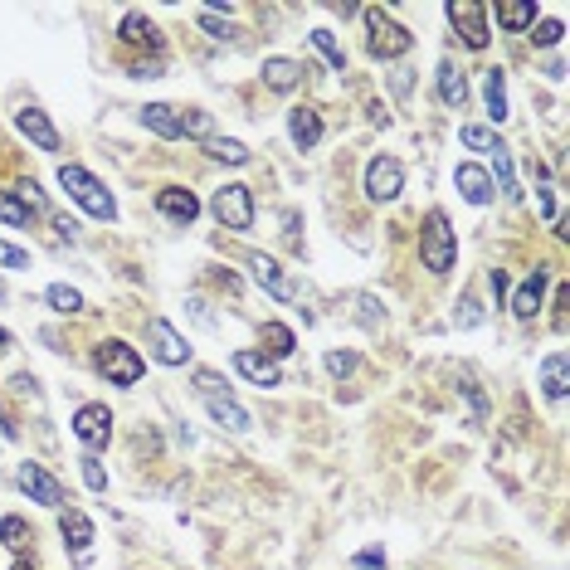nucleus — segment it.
<instances>
[{
  "instance_id": "39448f33",
  "label": "nucleus",
  "mask_w": 570,
  "mask_h": 570,
  "mask_svg": "<svg viewBox=\"0 0 570 570\" xmlns=\"http://www.w3.org/2000/svg\"><path fill=\"white\" fill-rule=\"evenodd\" d=\"M93 366L103 371V376L113 380V385H137V380L147 376V361L137 356V346H127V342H103L98 351H93Z\"/></svg>"
},
{
  "instance_id": "20e7f679",
  "label": "nucleus",
  "mask_w": 570,
  "mask_h": 570,
  "mask_svg": "<svg viewBox=\"0 0 570 570\" xmlns=\"http://www.w3.org/2000/svg\"><path fill=\"white\" fill-rule=\"evenodd\" d=\"M366 30H371V54H376V59H400V54H410V44H415V35H410L405 25H395V15H390L385 5H371V10H366Z\"/></svg>"
},
{
  "instance_id": "aec40b11",
  "label": "nucleus",
  "mask_w": 570,
  "mask_h": 570,
  "mask_svg": "<svg viewBox=\"0 0 570 570\" xmlns=\"http://www.w3.org/2000/svg\"><path fill=\"white\" fill-rule=\"evenodd\" d=\"M288 137H293L303 152H312V147L322 142V117H317V108H293V113H288Z\"/></svg>"
},
{
  "instance_id": "412c9836",
  "label": "nucleus",
  "mask_w": 570,
  "mask_h": 570,
  "mask_svg": "<svg viewBox=\"0 0 570 570\" xmlns=\"http://www.w3.org/2000/svg\"><path fill=\"white\" fill-rule=\"evenodd\" d=\"M303 78H307V69L298 59H264V83L273 93H293Z\"/></svg>"
},
{
  "instance_id": "a211bd4d",
  "label": "nucleus",
  "mask_w": 570,
  "mask_h": 570,
  "mask_svg": "<svg viewBox=\"0 0 570 570\" xmlns=\"http://www.w3.org/2000/svg\"><path fill=\"white\" fill-rule=\"evenodd\" d=\"M117 39H122V44H132V49H161V35H156V25L142 15V10H127V15H122Z\"/></svg>"
},
{
  "instance_id": "a878e982",
  "label": "nucleus",
  "mask_w": 570,
  "mask_h": 570,
  "mask_svg": "<svg viewBox=\"0 0 570 570\" xmlns=\"http://www.w3.org/2000/svg\"><path fill=\"white\" fill-rule=\"evenodd\" d=\"M483 98H488V117L502 122V117H507V78H502V69H488V78H483Z\"/></svg>"
},
{
  "instance_id": "1a4fd4ad",
  "label": "nucleus",
  "mask_w": 570,
  "mask_h": 570,
  "mask_svg": "<svg viewBox=\"0 0 570 570\" xmlns=\"http://www.w3.org/2000/svg\"><path fill=\"white\" fill-rule=\"evenodd\" d=\"M405 190V166L395 161V156H376L371 166H366V195L385 205V200H395Z\"/></svg>"
},
{
  "instance_id": "0eeeda50",
  "label": "nucleus",
  "mask_w": 570,
  "mask_h": 570,
  "mask_svg": "<svg viewBox=\"0 0 570 570\" xmlns=\"http://www.w3.org/2000/svg\"><path fill=\"white\" fill-rule=\"evenodd\" d=\"M444 15H449V25L463 35L468 49H488V5H478V0H449Z\"/></svg>"
},
{
  "instance_id": "49530a36",
  "label": "nucleus",
  "mask_w": 570,
  "mask_h": 570,
  "mask_svg": "<svg viewBox=\"0 0 570 570\" xmlns=\"http://www.w3.org/2000/svg\"><path fill=\"white\" fill-rule=\"evenodd\" d=\"M54 229H59L64 239H74V234H78V225H74V220H69V215H59V220H54Z\"/></svg>"
},
{
  "instance_id": "c85d7f7f",
  "label": "nucleus",
  "mask_w": 570,
  "mask_h": 570,
  "mask_svg": "<svg viewBox=\"0 0 570 570\" xmlns=\"http://www.w3.org/2000/svg\"><path fill=\"white\" fill-rule=\"evenodd\" d=\"M44 303L54 307V312H64V317H69V312H83V293H78V288H69V283H54V288L44 293Z\"/></svg>"
},
{
  "instance_id": "6ab92c4d",
  "label": "nucleus",
  "mask_w": 570,
  "mask_h": 570,
  "mask_svg": "<svg viewBox=\"0 0 570 570\" xmlns=\"http://www.w3.org/2000/svg\"><path fill=\"white\" fill-rule=\"evenodd\" d=\"M142 127L156 132L161 142H176V137H181V108H171V103H147V108H142Z\"/></svg>"
},
{
  "instance_id": "a19ab883",
  "label": "nucleus",
  "mask_w": 570,
  "mask_h": 570,
  "mask_svg": "<svg viewBox=\"0 0 570 570\" xmlns=\"http://www.w3.org/2000/svg\"><path fill=\"white\" fill-rule=\"evenodd\" d=\"M200 25H205V30H210L215 39H229V25L220 20V15H210V10H200Z\"/></svg>"
},
{
  "instance_id": "c756f323",
  "label": "nucleus",
  "mask_w": 570,
  "mask_h": 570,
  "mask_svg": "<svg viewBox=\"0 0 570 570\" xmlns=\"http://www.w3.org/2000/svg\"><path fill=\"white\" fill-rule=\"evenodd\" d=\"M0 541H5L10 551H25V546L35 541V532L25 527V517H0Z\"/></svg>"
},
{
  "instance_id": "a18cd8bd",
  "label": "nucleus",
  "mask_w": 570,
  "mask_h": 570,
  "mask_svg": "<svg viewBox=\"0 0 570 570\" xmlns=\"http://www.w3.org/2000/svg\"><path fill=\"white\" fill-rule=\"evenodd\" d=\"M488 283H493V293H497V298L507 293V273H502V268H493V273H488Z\"/></svg>"
},
{
  "instance_id": "7ed1b4c3",
  "label": "nucleus",
  "mask_w": 570,
  "mask_h": 570,
  "mask_svg": "<svg viewBox=\"0 0 570 570\" xmlns=\"http://www.w3.org/2000/svg\"><path fill=\"white\" fill-rule=\"evenodd\" d=\"M195 390H200V400H205V410H210V419L220 424V429H229V434H244L249 429V410L229 395L225 385H220V376H210V371H195Z\"/></svg>"
},
{
  "instance_id": "f704fd0d",
  "label": "nucleus",
  "mask_w": 570,
  "mask_h": 570,
  "mask_svg": "<svg viewBox=\"0 0 570 570\" xmlns=\"http://www.w3.org/2000/svg\"><path fill=\"white\" fill-rule=\"evenodd\" d=\"M312 44H317V49H322V59H327V64H332V69H337V74H342L346 54H342V44H337V39H332V30H312Z\"/></svg>"
},
{
  "instance_id": "c9c22d12",
  "label": "nucleus",
  "mask_w": 570,
  "mask_h": 570,
  "mask_svg": "<svg viewBox=\"0 0 570 570\" xmlns=\"http://www.w3.org/2000/svg\"><path fill=\"white\" fill-rule=\"evenodd\" d=\"M83 483H88L93 493H108V473H103V463H98L93 454L83 458Z\"/></svg>"
},
{
  "instance_id": "37998d69",
  "label": "nucleus",
  "mask_w": 570,
  "mask_h": 570,
  "mask_svg": "<svg viewBox=\"0 0 570 570\" xmlns=\"http://www.w3.org/2000/svg\"><path fill=\"white\" fill-rule=\"evenodd\" d=\"M0 434H5V439H15V434H20V424L10 419V410H5V405H0Z\"/></svg>"
},
{
  "instance_id": "393cba45",
  "label": "nucleus",
  "mask_w": 570,
  "mask_h": 570,
  "mask_svg": "<svg viewBox=\"0 0 570 570\" xmlns=\"http://www.w3.org/2000/svg\"><path fill=\"white\" fill-rule=\"evenodd\" d=\"M541 390H546V400H566V356L561 351H551L546 361H541Z\"/></svg>"
},
{
  "instance_id": "7c9ffc66",
  "label": "nucleus",
  "mask_w": 570,
  "mask_h": 570,
  "mask_svg": "<svg viewBox=\"0 0 570 570\" xmlns=\"http://www.w3.org/2000/svg\"><path fill=\"white\" fill-rule=\"evenodd\" d=\"M210 156L215 161H229V166H244L249 161V147L239 137H210Z\"/></svg>"
},
{
  "instance_id": "2f4dec72",
  "label": "nucleus",
  "mask_w": 570,
  "mask_h": 570,
  "mask_svg": "<svg viewBox=\"0 0 570 570\" xmlns=\"http://www.w3.org/2000/svg\"><path fill=\"white\" fill-rule=\"evenodd\" d=\"M0 220H5V225H15V229H25V225H30V205H25L20 195L0 190Z\"/></svg>"
},
{
  "instance_id": "4468645a",
  "label": "nucleus",
  "mask_w": 570,
  "mask_h": 570,
  "mask_svg": "<svg viewBox=\"0 0 570 570\" xmlns=\"http://www.w3.org/2000/svg\"><path fill=\"white\" fill-rule=\"evenodd\" d=\"M15 127H20V132L35 142L39 152H59V127L49 122V113H44V108H20V113H15Z\"/></svg>"
},
{
  "instance_id": "3c124183",
  "label": "nucleus",
  "mask_w": 570,
  "mask_h": 570,
  "mask_svg": "<svg viewBox=\"0 0 570 570\" xmlns=\"http://www.w3.org/2000/svg\"><path fill=\"white\" fill-rule=\"evenodd\" d=\"M0 298H5V283H0Z\"/></svg>"
},
{
  "instance_id": "8fccbe9b",
  "label": "nucleus",
  "mask_w": 570,
  "mask_h": 570,
  "mask_svg": "<svg viewBox=\"0 0 570 570\" xmlns=\"http://www.w3.org/2000/svg\"><path fill=\"white\" fill-rule=\"evenodd\" d=\"M10 570H35V566H30V561H15V566H10Z\"/></svg>"
},
{
  "instance_id": "79ce46f5",
  "label": "nucleus",
  "mask_w": 570,
  "mask_h": 570,
  "mask_svg": "<svg viewBox=\"0 0 570 570\" xmlns=\"http://www.w3.org/2000/svg\"><path fill=\"white\" fill-rule=\"evenodd\" d=\"M356 570H385V556H380V551H361V556H356Z\"/></svg>"
},
{
  "instance_id": "6e6552de",
  "label": "nucleus",
  "mask_w": 570,
  "mask_h": 570,
  "mask_svg": "<svg viewBox=\"0 0 570 570\" xmlns=\"http://www.w3.org/2000/svg\"><path fill=\"white\" fill-rule=\"evenodd\" d=\"M74 439L88 449V454H98V449H108V439H113V415H108V405H78L74 415Z\"/></svg>"
},
{
  "instance_id": "ddd939ff",
  "label": "nucleus",
  "mask_w": 570,
  "mask_h": 570,
  "mask_svg": "<svg viewBox=\"0 0 570 570\" xmlns=\"http://www.w3.org/2000/svg\"><path fill=\"white\" fill-rule=\"evenodd\" d=\"M234 371L244 380H254L259 390H273V385H283V371H278V361L264 356V351H234Z\"/></svg>"
},
{
  "instance_id": "de8ad7c7",
  "label": "nucleus",
  "mask_w": 570,
  "mask_h": 570,
  "mask_svg": "<svg viewBox=\"0 0 570 570\" xmlns=\"http://www.w3.org/2000/svg\"><path fill=\"white\" fill-rule=\"evenodd\" d=\"M556 332H566V288H561V298H556Z\"/></svg>"
},
{
  "instance_id": "f3484780",
  "label": "nucleus",
  "mask_w": 570,
  "mask_h": 570,
  "mask_svg": "<svg viewBox=\"0 0 570 570\" xmlns=\"http://www.w3.org/2000/svg\"><path fill=\"white\" fill-rule=\"evenodd\" d=\"M59 532H64V541L74 546L78 561H88V551H93V522H88L78 507H64V512H59Z\"/></svg>"
},
{
  "instance_id": "9d476101",
  "label": "nucleus",
  "mask_w": 570,
  "mask_h": 570,
  "mask_svg": "<svg viewBox=\"0 0 570 570\" xmlns=\"http://www.w3.org/2000/svg\"><path fill=\"white\" fill-rule=\"evenodd\" d=\"M20 488L30 493V502H44V507H64V483L44 468V463H20Z\"/></svg>"
},
{
  "instance_id": "e433bc0d",
  "label": "nucleus",
  "mask_w": 570,
  "mask_h": 570,
  "mask_svg": "<svg viewBox=\"0 0 570 570\" xmlns=\"http://www.w3.org/2000/svg\"><path fill=\"white\" fill-rule=\"evenodd\" d=\"M0 268H30V254L15 249L10 239H0Z\"/></svg>"
},
{
  "instance_id": "4be33fe9",
  "label": "nucleus",
  "mask_w": 570,
  "mask_h": 570,
  "mask_svg": "<svg viewBox=\"0 0 570 570\" xmlns=\"http://www.w3.org/2000/svg\"><path fill=\"white\" fill-rule=\"evenodd\" d=\"M497 25L512 35L536 30V0H497Z\"/></svg>"
},
{
  "instance_id": "f257e3e1",
  "label": "nucleus",
  "mask_w": 570,
  "mask_h": 570,
  "mask_svg": "<svg viewBox=\"0 0 570 570\" xmlns=\"http://www.w3.org/2000/svg\"><path fill=\"white\" fill-rule=\"evenodd\" d=\"M59 186L69 190V200H74V205H83L93 220H117L113 190L103 186L93 171H83L78 161H64V166H59Z\"/></svg>"
},
{
  "instance_id": "09e8293b",
  "label": "nucleus",
  "mask_w": 570,
  "mask_h": 570,
  "mask_svg": "<svg viewBox=\"0 0 570 570\" xmlns=\"http://www.w3.org/2000/svg\"><path fill=\"white\" fill-rule=\"evenodd\" d=\"M10 342H15V337H10V332H5V327H0V356H5V351H10Z\"/></svg>"
},
{
  "instance_id": "5701e85b",
  "label": "nucleus",
  "mask_w": 570,
  "mask_h": 570,
  "mask_svg": "<svg viewBox=\"0 0 570 570\" xmlns=\"http://www.w3.org/2000/svg\"><path fill=\"white\" fill-rule=\"evenodd\" d=\"M541 293H546V273L536 268L532 278H527V283H522V288L512 293V312H517L522 322H532L536 312H541Z\"/></svg>"
},
{
  "instance_id": "2eb2a0df",
  "label": "nucleus",
  "mask_w": 570,
  "mask_h": 570,
  "mask_svg": "<svg viewBox=\"0 0 570 570\" xmlns=\"http://www.w3.org/2000/svg\"><path fill=\"white\" fill-rule=\"evenodd\" d=\"M454 186H458V195H463L468 205H488V200H493V181H488V171L473 166V161H463V166L454 171Z\"/></svg>"
},
{
  "instance_id": "bb28decb",
  "label": "nucleus",
  "mask_w": 570,
  "mask_h": 570,
  "mask_svg": "<svg viewBox=\"0 0 570 570\" xmlns=\"http://www.w3.org/2000/svg\"><path fill=\"white\" fill-rule=\"evenodd\" d=\"M488 181H493V190H502V195H517V171H512V152H507L502 142L493 147V176H488Z\"/></svg>"
},
{
  "instance_id": "58836bf2",
  "label": "nucleus",
  "mask_w": 570,
  "mask_h": 570,
  "mask_svg": "<svg viewBox=\"0 0 570 570\" xmlns=\"http://www.w3.org/2000/svg\"><path fill=\"white\" fill-rule=\"evenodd\" d=\"M561 35H566V25H561V20H546V25H541L532 39L541 44V49H551V44H561Z\"/></svg>"
},
{
  "instance_id": "f8f14e48",
  "label": "nucleus",
  "mask_w": 570,
  "mask_h": 570,
  "mask_svg": "<svg viewBox=\"0 0 570 570\" xmlns=\"http://www.w3.org/2000/svg\"><path fill=\"white\" fill-rule=\"evenodd\" d=\"M249 268H254V283L264 288L268 298H278V303H298V283H293L283 268L273 264L268 254H254V259H249Z\"/></svg>"
},
{
  "instance_id": "9b49d317",
  "label": "nucleus",
  "mask_w": 570,
  "mask_h": 570,
  "mask_svg": "<svg viewBox=\"0 0 570 570\" xmlns=\"http://www.w3.org/2000/svg\"><path fill=\"white\" fill-rule=\"evenodd\" d=\"M147 337H152V356L161 366H186L190 361V346L186 337L166 322V317H152V327H147Z\"/></svg>"
},
{
  "instance_id": "b1692460",
  "label": "nucleus",
  "mask_w": 570,
  "mask_h": 570,
  "mask_svg": "<svg viewBox=\"0 0 570 570\" xmlns=\"http://www.w3.org/2000/svg\"><path fill=\"white\" fill-rule=\"evenodd\" d=\"M439 98H444V108H463V103H468V78H463V69H454L449 59L439 64Z\"/></svg>"
},
{
  "instance_id": "dca6fc26",
  "label": "nucleus",
  "mask_w": 570,
  "mask_h": 570,
  "mask_svg": "<svg viewBox=\"0 0 570 570\" xmlns=\"http://www.w3.org/2000/svg\"><path fill=\"white\" fill-rule=\"evenodd\" d=\"M156 210H161L166 220H176V225H190V220L200 215V200L181 186H166V190H156Z\"/></svg>"
},
{
  "instance_id": "cd10ccee",
  "label": "nucleus",
  "mask_w": 570,
  "mask_h": 570,
  "mask_svg": "<svg viewBox=\"0 0 570 570\" xmlns=\"http://www.w3.org/2000/svg\"><path fill=\"white\" fill-rule=\"evenodd\" d=\"M298 346V337H293V327H283V322H264V351L278 361V356H288Z\"/></svg>"
},
{
  "instance_id": "ea45409f",
  "label": "nucleus",
  "mask_w": 570,
  "mask_h": 570,
  "mask_svg": "<svg viewBox=\"0 0 570 570\" xmlns=\"http://www.w3.org/2000/svg\"><path fill=\"white\" fill-rule=\"evenodd\" d=\"M478 322H483V307H478V298L468 293V298H463V312H458V327L468 332V327H478Z\"/></svg>"
},
{
  "instance_id": "f03ea898",
  "label": "nucleus",
  "mask_w": 570,
  "mask_h": 570,
  "mask_svg": "<svg viewBox=\"0 0 570 570\" xmlns=\"http://www.w3.org/2000/svg\"><path fill=\"white\" fill-rule=\"evenodd\" d=\"M419 259L429 273H449L458 259V234L449 229V215L444 210H429L424 215V229H419Z\"/></svg>"
},
{
  "instance_id": "423d86ee",
  "label": "nucleus",
  "mask_w": 570,
  "mask_h": 570,
  "mask_svg": "<svg viewBox=\"0 0 570 570\" xmlns=\"http://www.w3.org/2000/svg\"><path fill=\"white\" fill-rule=\"evenodd\" d=\"M210 215L225 229H234V234L254 229V190L239 186V181H234V186H220L210 195Z\"/></svg>"
},
{
  "instance_id": "72a5a7b5",
  "label": "nucleus",
  "mask_w": 570,
  "mask_h": 570,
  "mask_svg": "<svg viewBox=\"0 0 570 570\" xmlns=\"http://www.w3.org/2000/svg\"><path fill=\"white\" fill-rule=\"evenodd\" d=\"M463 147H468V152H493V147H497L493 127H483V122H468V127H463Z\"/></svg>"
},
{
  "instance_id": "c03bdc74",
  "label": "nucleus",
  "mask_w": 570,
  "mask_h": 570,
  "mask_svg": "<svg viewBox=\"0 0 570 570\" xmlns=\"http://www.w3.org/2000/svg\"><path fill=\"white\" fill-rule=\"evenodd\" d=\"M536 210H541V215H551V210H556V200H551V190H546V186L536 190Z\"/></svg>"
},
{
  "instance_id": "473e14b6",
  "label": "nucleus",
  "mask_w": 570,
  "mask_h": 570,
  "mask_svg": "<svg viewBox=\"0 0 570 570\" xmlns=\"http://www.w3.org/2000/svg\"><path fill=\"white\" fill-rule=\"evenodd\" d=\"M210 132H215V122H210L205 108H186L181 113V137H210Z\"/></svg>"
},
{
  "instance_id": "4c0bfd02",
  "label": "nucleus",
  "mask_w": 570,
  "mask_h": 570,
  "mask_svg": "<svg viewBox=\"0 0 570 570\" xmlns=\"http://www.w3.org/2000/svg\"><path fill=\"white\" fill-rule=\"evenodd\" d=\"M327 371H332L337 380L351 376V371H356V356H351V351H332V356H327Z\"/></svg>"
}]
</instances>
